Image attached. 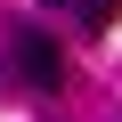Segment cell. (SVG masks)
Here are the masks:
<instances>
[{"label":"cell","mask_w":122,"mask_h":122,"mask_svg":"<svg viewBox=\"0 0 122 122\" xmlns=\"http://www.w3.org/2000/svg\"><path fill=\"white\" fill-rule=\"evenodd\" d=\"M8 73H16L25 90H65V49H57V33L16 25V33H8Z\"/></svg>","instance_id":"cell-1"},{"label":"cell","mask_w":122,"mask_h":122,"mask_svg":"<svg viewBox=\"0 0 122 122\" xmlns=\"http://www.w3.org/2000/svg\"><path fill=\"white\" fill-rule=\"evenodd\" d=\"M114 16H122V0H81V33H114Z\"/></svg>","instance_id":"cell-2"}]
</instances>
